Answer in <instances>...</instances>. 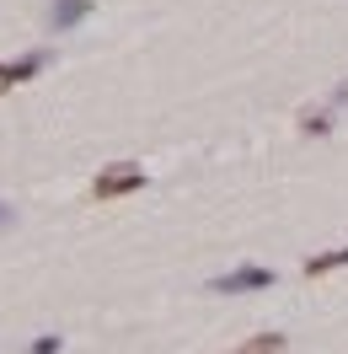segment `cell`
Returning a JSON list of instances; mask_svg holds the SVG:
<instances>
[{
  "label": "cell",
  "instance_id": "cell-1",
  "mask_svg": "<svg viewBox=\"0 0 348 354\" xmlns=\"http://www.w3.org/2000/svg\"><path fill=\"white\" fill-rule=\"evenodd\" d=\"M139 188H145V167H139V161H113V167H102L97 183H91L97 199H124V194H139Z\"/></svg>",
  "mask_w": 348,
  "mask_h": 354
},
{
  "label": "cell",
  "instance_id": "cell-2",
  "mask_svg": "<svg viewBox=\"0 0 348 354\" xmlns=\"http://www.w3.org/2000/svg\"><path fill=\"white\" fill-rule=\"evenodd\" d=\"M268 285H273V268H262V263H241V268H231V274H215V279H209L215 295H252V290H268Z\"/></svg>",
  "mask_w": 348,
  "mask_h": 354
},
{
  "label": "cell",
  "instance_id": "cell-3",
  "mask_svg": "<svg viewBox=\"0 0 348 354\" xmlns=\"http://www.w3.org/2000/svg\"><path fill=\"white\" fill-rule=\"evenodd\" d=\"M44 70V54H27V59H0V91L22 86V81H32Z\"/></svg>",
  "mask_w": 348,
  "mask_h": 354
},
{
  "label": "cell",
  "instance_id": "cell-4",
  "mask_svg": "<svg viewBox=\"0 0 348 354\" xmlns=\"http://www.w3.org/2000/svg\"><path fill=\"white\" fill-rule=\"evenodd\" d=\"M289 344H284V333H258V338H246L241 349H231V354H284Z\"/></svg>",
  "mask_w": 348,
  "mask_h": 354
},
{
  "label": "cell",
  "instance_id": "cell-5",
  "mask_svg": "<svg viewBox=\"0 0 348 354\" xmlns=\"http://www.w3.org/2000/svg\"><path fill=\"white\" fill-rule=\"evenodd\" d=\"M97 0H54V27H75Z\"/></svg>",
  "mask_w": 348,
  "mask_h": 354
},
{
  "label": "cell",
  "instance_id": "cell-6",
  "mask_svg": "<svg viewBox=\"0 0 348 354\" xmlns=\"http://www.w3.org/2000/svg\"><path fill=\"white\" fill-rule=\"evenodd\" d=\"M348 263V247H338V252H316V258H305V279H316V274H332V268Z\"/></svg>",
  "mask_w": 348,
  "mask_h": 354
},
{
  "label": "cell",
  "instance_id": "cell-7",
  "mask_svg": "<svg viewBox=\"0 0 348 354\" xmlns=\"http://www.w3.org/2000/svg\"><path fill=\"white\" fill-rule=\"evenodd\" d=\"M332 129V108H305L300 113V134H327Z\"/></svg>",
  "mask_w": 348,
  "mask_h": 354
},
{
  "label": "cell",
  "instance_id": "cell-8",
  "mask_svg": "<svg viewBox=\"0 0 348 354\" xmlns=\"http://www.w3.org/2000/svg\"><path fill=\"white\" fill-rule=\"evenodd\" d=\"M32 354H59V338H54V333H48V338H38V344H32Z\"/></svg>",
  "mask_w": 348,
  "mask_h": 354
},
{
  "label": "cell",
  "instance_id": "cell-9",
  "mask_svg": "<svg viewBox=\"0 0 348 354\" xmlns=\"http://www.w3.org/2000/svg\"><path fill=\"white\" fill-rule=\"evenodd\" d=\"M11 221H17V209H11V204H0V231H6Z\"/></svg>",
  "mask_w": 348,
  "mask_h": 354
}]
</instances>
